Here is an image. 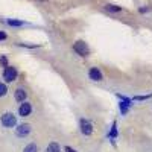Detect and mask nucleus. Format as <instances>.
I'll return each mask as SVG.
<instances>
[{"instance_id": "16", "label": "nucleus", "mask_w": 152, "mask_h": 152, "mask_svg": "<svg viewBox=\"0 0 152 152\" xmlns=\"http://www.w3.org/2000/svg\"><path fill=\"white\" fill-rule=\"evenodd\" d=\"M64 151H66V152H76V151H75L73 148H70V146H66V148H64Z\"/></svg>"}, {"instance_id": "3", "label": "nucleus", "mask_w": 152, "mask_h": 152, "mask_svg": "<svg viewBox=\"0 0 152 152\" xmlns=\"http://www.w3.org/2000/svg\"><path fill=\"white\" fill-rule=\"evenodd\" d=\"M73 50H75V52L78 53L79 56H88V55H90V49H88L87 43L82 41V40L76 41V43L73 44Z\"/></svg>"}, {"instance_id": "12", "label": "nucleus", "mask_w": 152, "mask_h": 152, "mask_svg": "<svg viewBox=\"0 0 152 152\" xmlns=\"http://www.w3.org/2000/svg\"><path fill=\"white\" fill-rule=\"evenodd\" d=\"M6 94H8V87H6V84L0 82V97H3V96H6Z\"/></svg>"}, {"instance_id": "9", "label": "nucleus", "mask_w": 152, "mask_h": 152, "mask_svg": "<svg viewBox=\"0 0 152 152\" xmlns=\"http://www.w3.org/2000/svg\"><path fill=\"white\" fill-rule=\"evenodd\" d=\"M46 152H61V148L58 143L52 142V143H49V146L46 148Z\"/></svg>"}, {"instance_id": "10", "label": "nucleus", "mask_w": 152, "mask_h": 152, "mask_svg": "<svg viewBox=\"0 0 152 152\" xmlns=\"http://www.w3.org/2000/svg\"><path fill=\"white\" fill-rule=\"evenodd\" d=\"M23 152H38V146L35 143H29V145L24 146Z\"/></svg>"}, {"instance_id": "8", "label": "nucleus", "mask_w": 152, "mask_h": 152, "mask_svg": "<svg viewBox=\"0 0 152 152\" xmlns=\"http://www.w3.org/2000/svg\"><path fill=\"white\" fill-rule=\"evenodd\" d=\"M14 97H15V100L17 102H24V100L28 99V91L24 90V88H17V90L14 91Z\"/></svg>"}, {"instance_id": "6", "label": "nucleus", "mask_w": 152, "mask_h": 152, "mask_svg": "<svg viewBox=\"0 0 152 152\" xmlns=\"http://www.w3.org/2000/svg\"><path fill=\"white\" fill-rule=\"evenodd\" d=\"M81 132L84 135H91L93 134V125H91L90 120H87V119L81 120Z\"/></svg>"}, {"instance_id": "1", "label": "nucleus", "mask_w": 152, "mask_h": 152, "mask_svg": "<svg viewBox=\"0 0 152 152\" xmlns=\"http://www.w3.org/2000/svg\"><path fill=\"white\" fill-rule=\"evenodd\" d=\"M0 123H2L5 128H14L17 125V117L14 116V113H5L0 117Z\"/></svg>"}, {"instance_id": "13", "label": "nucleus", "mask_w": 152, "mask_h": 152, "mask_svg": "<svg viewBox=\"0 0 152 152\" xmlns=\"http://www.w3.org/2000/svg\"><path fill=\"white\" fill-rule=\"evenodd\" d=\"M8 24H9V26H23L24 21H20V20H8Z\"/></svg>"}, {"instance_id": "5", "label": "nucleus", "mask_w": 152, "mask_h": 152, "mask_svg": "<svg viewBox=\"0 0 152 152\" xmlns=\"http://www.w3.org/2000/svg\"><path fill=\"white\" fill-rule=\"evenodd\" d=\"M31 113H32V105L29 104V102H21L20 104V107H18V116L20 117H28V116H31Z\"/></svg>"}, {"instance_id": "2", "label": "nucleus", "mask_w": 152, "mask_h": 152, "mask_svg": "<svg viewBox=\"0 0 152 152\" xmlns=\"http://www.w3.org/2000/svg\"><path fill=\"white\" fill-rule=\"evenodd\" d=\"M17 76H18V72L14 66H6L5 70H3V79L5 82L11 84V82H14L17 79Z\"/></svg>"}, {"instance_id": "4", "label": "nucleus", "mask_w": 152, "mask_h": 152, "mask_svg": "<svg viewBox=\"0 0 152 152\" xmlns=\"http://www.w3.org/2000/svg\"><path fill=\"white\" fill-rule=\"evenodd\" d=\"M31 131H32V126L29 123H21V125H18L17 128H15L17 137H26V135L31 134Z\"/></svg>"}, {"instance_id": "11", "label": "nucleus", "mask_w": 152, "mask_h": 152, "mask_svg": "<svg viewBox=\"0 0 152 152\" xmlns=\"http://www.w3.org/2000/svg\"><path fill=\"white\" fill-rule=\"evenodd\" d=\"M105 9H107V11H110V12H120V11H122V8H120V6H116V5H110V3L105 6Z\"/></svg>"}, {"instance_id": "15", "label": "nucleus", "mask_w": 152, "mask_h": 152, "mask_svg": "<svg viewBox=\"0 0 152 152\" xmlns=\"http://www.w3.org/2000/svg\"><path fill=\"white\" fill-rule=\"evenodd\" d=\"M6 38H8V35H6L3 31H0V41H5Z\"/></svg>"}, {"instance_id": "14", "label": "nucleus", "mask_w": 152, "mask_h": 152, "mask_svg": "<svg viewBox=\"0 0 152 152\" xmlns=\"http://www.w3.org/2000/svg\"><path fill=\"white\" fill-rule=\"evenodd\" d=\"M0 64H2L3 67L9 66V64H8V58H6V56H0Z\"/></svg>"}, {"instance_id": "7", "label": "nucleus", "mask_w": 152, "mask_h": 152, "mask_svg": "<svg viewBox=\"0 0 152 152\" xmlns=\"http://www.w3.org/2000/svg\"><path fill=\"white\" fill-rule=\"evenodd\" d=\"M88 76H90V79H91V81H97V82L104 79L102 72H100L97 67H91V69H90V72H88Z\"/></svg>"}]
</instances>
